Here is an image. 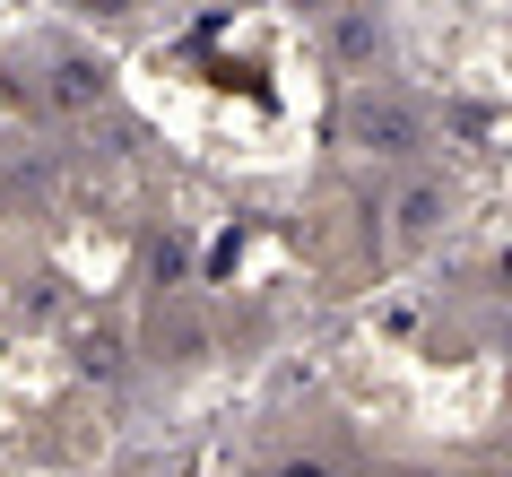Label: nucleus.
<instances>
[{
    "instance_id": "1",
    "label": "nucleus",
    "mask_w": 512,
    "mask_h": 477,
    "mask_svg": "<svg viewBox=\"0 0 512 477\" xmlns=\"http://www.w3.org/2000/svg\"><path fill=\"white\" fill-rule=\"evenodd\" d=\"M348 148L356 157H382V165H400L426 148V105H408L400 87H356L348 96Z\"/></svg>"
},
{
    "instance_id": "2",
    "label": "nucleus",
    "mask_w": 512,
    "mask_h": 477,
    "mask_svg": "<svg viewBox=\"0 0 512 477\" xmlns=\"http://www.w3.org/2000/svg\"><path fill=\"white\" fill-rule=\"evenodd\" d=\"M443 217H452V191L434 183V174H417V183L391 200V235H400V243H426V235H443Z\"/></svg>"
},
{
    "instance_id": "5",
    "label": "nucleus",
    "mask_w": 512,
    "mask_h": 477,
    "mask_svg": "<svg viewBox=\"0 0 512 477\" xmlns=\"http://www.w3.org/2000/svg\"><path fill=\"white\" fill-rule=\"evenodd\" d=\"M70 9H79V18H105V27H122V18H139L148 0H70Z\"/></svg>"
},
{
    "instance_id": "3",
    "label": "nucleus",
    "mask_w": 512,
    "mask_h": 477,
    "mask_svg": "<svg viewBox=\"0 0 512 477\" xmlns=\"http://www.w3.org/2000/svg\"><path fill=\"white\" fill-rule=\"evenodd\" d=\"M44 96H53V113H96V105H105V70H96L87 53H70V61H53Z\"/></svg>"
},
{
    "instance_id": "4",
    "label": "nucleus",
    "mask_w": 512,
    "mask_h": 477,
    "mask_svg": "<svg viewBox=\"0 0 512 477\" xmlns=\"http://www.w3.org/2000/svg\"><path fill=\"white\" fill-rule=\"evenodd\" d=\"M374 44H382L374 18H365V9H339V27H330V53H339V61H365Z\"/></svg>"
},
{
    "instance_id": "7",
    "label": "nucleus",
    "mask_w": 512,
    "mask_h": 477,
    "mask_svg": "<svg viewBox=\"0 0 512 477\" xmlns=\"http://www.w3.org/2000/svg\"><path fill=\"white\" fill-rule=\"evenodd\" d=\"M382 477H426V469H382Z\"/></svg>"
},
{
    "instance_id": "8",
    "label": "nucleus",
    "mask_w": 512,
    "mask_h": 477,
    "mask_svg": "<svg viewBox=\"0 0 512 477\" xmlns=\"http://www.w3.org/2000/svg\"><path fill=\"white\" fill-rule=\"evenodd\" d=\"M0 113H9V87H0Z\"/></svg>"
},
{
    "instance_id": "6",
    "label": "nucleus",
    "mask_w": 512,
    "mask_h": 477,
    "mask_svg": "<svg viewBox=\"0 0 512 477\" xmlns=\"http://www.w3.org/2000/svg\"><path fill=\"white\" fill-rule=\"evenodd\" d=\"M278 477H339V469H330V460H287Z\"/></svg>"
}]
</instances>
